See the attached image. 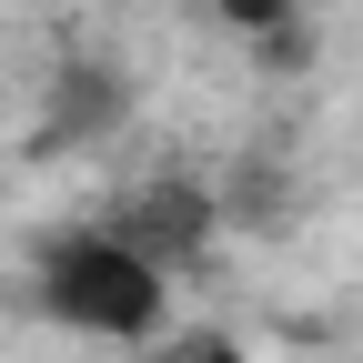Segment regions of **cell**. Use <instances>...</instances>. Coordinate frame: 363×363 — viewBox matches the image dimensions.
I'll return each mask as SVG.
<instances>
[{"instance_id":"1","label":"cell","mask_w":363,"mask_h":363,"mask_svg":"<svg viewBox=\"0 0 363 363\" xmlns=\"http://www.w3.org/2000/svg\"><path fill=\"white\" fill-rule=\"evenodd\" d=\"M30 303L51 313V323L91 333V343H142L162 333V313H172V283H162V252H142L131 233H61V242H40L30 262Z\"/></svg>"},{"instance_id":"2","label":"cell","mask_w":363,"mask_h":363,"mask_svg":"<svg viewBox=\"0 0 363 363\" xmlns=\"http://www.w3.org/2000/svg\"><path fill=\"white\" fill-rule=\"evenodd\" d=\"M212 11L233 21L252 51H293V40H303V0H212Z\"/></svg>"},{"instance_id":"3","label":"cell","mask_w":363,"mask_h":363,"mask_svg":"<svg viewBox=\"0 0 363 363\" xmlns=\"http://www.w3.org/2000/svg\"><path fill=\"white\" fill-rule=\"evenodd\" d=\"M182 363H242L233 343H192V353H182Z\"/></svg>"}]
</instances>
